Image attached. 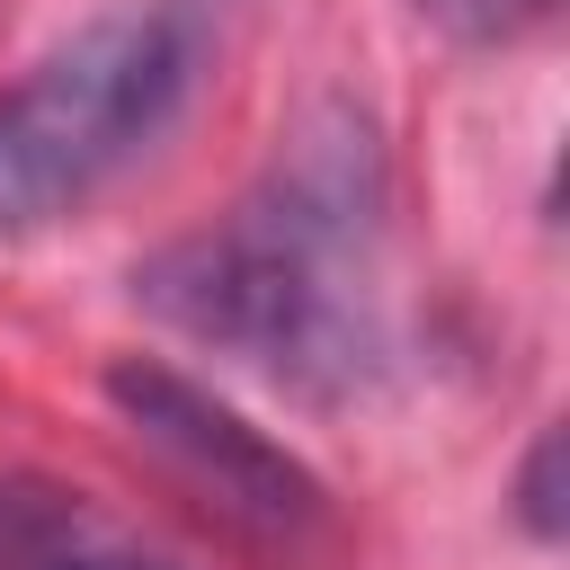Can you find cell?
<instances>
[{
  "instance_id": "6",
  "label": "cell",
  "mask_w": 570,
  "mask_h": 570,
  "mask_svg": "<svg viewBox=\"0 0 570 570\" xmlns=\"http://www.w3.org/2000/svg\"><path fill=\"white\" fill-rule=\"evenodd\" d=\"M71 570H169V561H71Z\"/></svg>"
},
{
  "instance_id": "3",
  "label": "cell",
  "mask_w": 570,
  "mask_h": 570,
  "mask_svg": "<svg viewBox=\"0 0 570 570\" xmlns=\"http://www.w3.org/2000/svg\"><path fill=\"white\" fill-rule=\"evenodd\" d=\"M107 410H116L125 436H134L205 517H223L232 534L276 543V552H294V543L321 534V517H330L321 481H312L276 436H258L232 401H214L196 374H178V365H160V356H116V365H107Z\"/></svg>"
},
{
  "instance_id": "4",
  "label": "cell",
  "mask_w": 570,
  "mask_h": 570,
  "mask_svg": "<svg viewBox=\"0 0 570 570\" xmlns=\"http://www.w3.org/2000/svg\"><path fill=\"white\" fill-rule=\"evenodd\" d=\"M410 9L454 45H517V36L561 18V0H410Z\"/></svg>"
},
{
  "instance_id": "1",
  "label": "cell",
  "mask_w": 570,
  "mask_h": 570,
  "mask_svg": "<svg viewBox=\"0 0 570 570\" xmlns=\"http://www.w3.org/2000/svg\"><path fill=\"white\" fill-rule=\"evenodd\" d=\"M134 294L276 392L347 401L383 365V151L330 107L214 223L134 267Z\"/></svg>"
},
{
  "instance_id": "2",
  "label": "cell",
  "mask_w": 570,
  "mask_h": 570,
  "mask_svg": "<svg viewBox=\"0 0 570 570\" xmlns=\"http://www.w3.org/2000/svg\"><path fill=\"white\" fill-rule=\"evenodd\" d=\"M205 71V0H134L0 89V240L89 205L151 151Z\"/></svg>"
},
{
  "instance_id": "5",
  "label": "cell",
  "mask_w": 570,
  "mask_h": 570,
  "mask_svg": "<svg viewBox=\"0 0 570 570\" xmlns=\"http://www.w3.org/2000/svg\"><path fill=\"white\" fill-rule=\"evenodd\" d=\"M552 454H561V445L543 436V445H534V463H525V525H534V534H561V499H552Z\"/></svg>"
}]
</instances>
